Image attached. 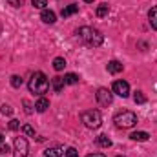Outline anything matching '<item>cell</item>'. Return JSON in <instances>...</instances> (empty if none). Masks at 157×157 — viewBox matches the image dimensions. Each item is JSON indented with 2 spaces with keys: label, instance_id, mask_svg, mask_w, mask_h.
I'll return each mask as SVG.
<instances>
[{
  "label": "cell",
  "instance_id": "obj_1",
  "mask_svg": "<svg viewBox=\"0 0 157 157\" xmlns=\"http://www.w3.org/2000/svg\"><path fill=\"white\" fill-rule=\"evenodd\" d=\"M77 35L84 40L88 46H91V48H99V46L104 42L102 33H101L99 29H95V28H90V26H82V28H78Z\"/></svg>",
  "mask_w": 157,
  "mask_h": 157
},
{
  "label": "cell",
  "instance_id": "obj_2",
  "mask_svg": "<svg viewBox=\"0 0 157 157\" xmlns=\"http://www.w3.org/2000/svg\"><path fill=\"white\" fill-rule=\"evenodd\" d=\"M28 88H29V91L31 93H35V95H44L46 91H48V88H49V80L48 77L42 73V71H35L31 78H29V84H28Z\"/></svg>",
  "mask_w": 157,
  "mask_h": 157
},
{
  "label": "cell",
  "instance_id": "obj_3",
  "mask_svg": "<svg viewBox=\"0 0 157 157\" xmlns=\"http://www.w3.org/2000/svg\"><path fill=\"white\" fill-rule=\"evenodd\" d=\"M80 121L84 122V126L88 128H99L102 124V117H101V112L99 110H86L80 113Z\"/></svg>",
  "mask_w": 157,
  "mask_h": 157
},
{
  "label": "cell",
  "instance_id": "obj_4",
  "mask_svg": "<svg viewBox=\"0 0 157 157\" xmlns=\"http://www.w3.org/2000/svg\"><path fill=\"white\" fill-rule=\"evenodd\" d=\"M113 121H115V124L119 128H132V126L137 124V115L133 112H121V113L115 115Z\"/></svg>",
  "mask_w": 157,
  "mask_h": 157
},
{
  "label": "cell",
  "instance_id": "obj_5",
  "mask_svg": "<svg viewBox=\"0 0 157 157\" xmlns=\"http://www.w3.org/2000/svg\"><path fill=\"white\" fill-rule=\"evenodd\" d=\"M28 150H29V146H28V141H26V137H17L15 139V157H28Z\"/></svg>",
  "mask_w": 157,
  "mask_h": 157
},
{
  "label": "cell",
  "instance_id": "obj_6",
  "mask_svg": "<svg viewBox=\"0 0 157 157\" xmlns=\"http://www.w3.org/2000/svg\"><path fill=\"white\" fill-rule=\"evenodd\" d=\"M97 101H99L101 106H110L112 101H113V93L106 88H99L97 90Z\"/></svg>",
  "mask_w": 157,
  "mask_h": 157
},
{
  "label": "cell",
  "instance_id": "obj_7",
  "mask_svg": "<svg viewBox=\"0 0 157 157\" xmlns=\"http://www.w3.org/2000/svg\"><path fill=\"white\" fill-rule=\"evenodd\" d=\"M112 90H113V93H117L119 97H122V99H126L130 95V84L126 80H115Z\"/></svg>",
  "mask_w": 157,
  "mask_h": 157
},
{
  "label": "cell",
  "instance_id": "obj_8",
  "mask_svg": "<svg viewBox=\"0 0 157 157\" xmlns=\"http://www.w3.org/2000/svg\"><path fill=\"white\" fill-rule=\"evenodd\" d=\"M40 18H42L44 24H55V22H57V15H55L51 9H42Z\"/></svg>",
  "mask_w": 157,
  "mask_h": 157
},
{
  "label": "cell",
  "instance_id": "obj_9",
  "mask_svg": "<svg viewBox=\"0 0 157 157\" xmlns=\"http://www.w3.org/2000/svg\"><path fill=\"white\" fill-rule=\"evenodd\" d=\"M108 71L112 73V75H117L122 71V64L119 62V60H110L108 62Z\"/></svg>",
  "mask_w": 157,
  "mask_h": 157
},
{
  "label": "cell",
  "instance_id": "obj_10",
  "mask_svg": "<svg viewBox=\"0 0 157 157\" xmlns=\"http://www.w3.org/2000/svg\"><path fill=\"white\" fill-rule=\"evenodd\" d=\"M48 108H49V101H48L46 97H40L39 101L35 102V110H37V112H40V113H44Z\"/></svg>",
  "mask_w": 157,
  "mask_h": 157
},
{
  "label": "cell",
  "instance_id": "obj_11",
  "mask_svg": "<svg viewBox=\"0 0 157 157\" xmlns=\"http://www.w3.org/2000/svg\"><path fill=\"white\" fill-rule=\"evenodd\" d=\"M62 154H64V148H60V146H53V148H48L44 152L46 157H62Z\"/></svg>",
  "mask_w": 157,
  "mask_h": 157
},
{
  "label": "cell",
  "instance_id": "obj_12",
  "mask_svg": "<svg viewBox=\"0 0 157 157\" xmlns=\"http://www.w3.org/2000/svg\"><path fill=\"white\" fill-rule=\"evenodd\" d=\"M77 11H78V6H77V4H70L68 7H64V9H62V13H60V15H62V18H68V17L75 15Z\"/></svg>",
  "mask_w": 157,
  "mask_h": 157
},
{
  "label": "cell",
  "instance_id": "obj_13",
  "mask_svg": "<svg viewBox=\"0 0 157 157\" xmlns=\"http://www.w3.org/2000/svg\"><path fill=\"white\" fill-rule=\"evenodd\" d=\"M148 18H150V26H152L154 29H157V6L148 11Z\"/></svg>",
  "mask_w": 157,
  "mask_h": 157
},
{
  "label": "cell",
  "instance_id": "obj_14",
  "mask_svg": "<svg viewBox=\"0 0 157 157\" xmlns=\"http://www.w3.org/2000/svg\"><path fill=\"white\" fill-rule=\"evenodd\" d=\"M64 68H66V60H64L62 57H57V59L53 60V70H55V71H62Z\"/></svg>",
  "mask_w": 157,
  "mask_h": 157
},
{
  "label": "cell",
  "instance_id": "obj_15",
  "mask_svg": "<svg viewBox=\"0 0 157 157\" xmlns=\"http://www.w3.org/2000/svg\"><path fill=\"white\" fill-rule=\"evenodd\" d=\"M97 143H99V146H102V148H110V146H112V139H110L108 135H99V137H97Z\"/></svg>",
  "mask_w": 157,
  "mask_h": 157
},
{
  "label": "cell",
  "instance_id": "obj_16",
  "mask_svg": "<svg viewBox=\"0 0 157 157\" xmlns=\"http://www.w3.org/2000/svg\"><path fill=\"white\" fill-rule=\"evenodd\" d=\"M64 77H55L53 78V90L59 93V91H62V88H64Z\"/></svg>",
  "mask_w": 157,
  "mask_h": 157
},
{
  "label": "cell",
  "instance_id": "obj_17",
  "mask_svg": "<svg viewBox=\"0 0 157 157\" xmlns=\"http://www.w3.org/2000/svg\"><path fill=\"white\" fill-rule=\"evenodd\" d=\"M130 137H132L133 141H148V139H150V135H148L146 132H133Z\"/></svg>",
  "mask_w": 157,
  "mask_h": 157
},
{
  "label": "cell",
  "instance_id": "obj_18",
  "mask_svg": "<svg viewBox=\"0 0 157 157\" xmlns=\"http://www.w3.org/2000/svg\"><path fill=\"white\" fill-rule=\"evenodd\" d=\"M108 13H110V6L108 4H101L97 7V17H106Z\"/></svg>",
  "mask_w": 157,
  "mask_h": 157
},
{
  "label": "cell",
  "instance_id": "obj_19",
  "mask_svg": "<svg viewBox=\"0 0 157 157\" xmlns=\"http://www.w3.org/2000/svg\"><path fill=\"white\" fill-rule=\"evenodd\" d=\"M133 101H135V104H144V102H146V97H144V93H143V91H135Z\"/></svg>",
  "mask_w": 157,
  "mask_h": 157
},
{
  "label": "cell",
  "instance_id": "obj_20",
  "mask_svg": "<svg viewBox=\"0 0 157 157\" xmlns=\"http://www.w3.org/2000/svg\"><path fill=\"white\" fill-rule=\"evenodd\" d=\"M64 82H66V84H77L78 77L75 73H68V75H64Z\"/></svg>",
  "mask_w": 157,
  "mask_h": 157
},
{
  "label": "cell",
  "instance_id": "obj_21",
  "mask_svg": "<svg viewBox=\"0 0 157 157\" xmlns=\"http://www.w3.org/2000/svg\"><path fill=\"white\" fill-rule=\"evenodd\" d=\"M22 82H24V80L18 77V75H13V77H11V86H13V88H20Z\"/></svg>",
  "mask_w": 157,
  "mask_h": 157
},
{
  "label": "cell",
  "instance_id": "obj_22",
  "mask_svg": "<svg viewBox=\"0 0 157 157\" xmlns=\"http://www.w3.org/2000/svg\"><path fill=\"white\" fill-rule=\"evenodd\" d=\"M22 132H24L26 135H29V137H35V130H33L29 124H24V126H22Z\"/></svg>",
  "mask_w": 157,
  "mask_h": 157
},
{
  "label": "cell",
  "instance_id": "obj_23",
  "mask_svg": "<svg viewBox=\"0 0 157 157\" xmlns=\"http://www.w3.org/2000/svg\"><path fill=\"white\" fill-rule=\"evenodd\" d=\"M31 4H33L35 7H39V9H44V7L48 6V0H31Z\"/></svg>",
  "mask_w": 157,
  "mask_h": 157
},
{
  "label": "cell",
  "instance_id": "obj_24",
  "mask_svg": "<svg viewBox=\"0 0 157 157\" xmlns=\"http://www.w3.org/2000/svg\"><path fill=\"white\" fill-rule=\"evenodd\" d=\"M0 112H2L4 115H11V113H13V108H11L9 104H2V108H0Z\"/></svg>",
  "mask_w": 157,
  "mask_h": 157
},
{
  "label": "cell",
  "instance_id": "obj_25",
  "mask_svg": "<svg viewBox=\"0 0 157 157\" xmlns=\"http://www.w3.org/2000/svg\"><path fill=\"white\" fill-rule=\"evenodd\" d=\"M18 128H20V122H18L17 119H11V121H9V130H13V132H17Z\"/></svg>",
  "mask_w": 157,
  "mask_h": 157
},
{
  "label": "cell",
  "instance_id": "obj_26",
  "mask_svg": "<svg viewBox=\"0 0 157 157\" xmlns=\"http://www.w3.org/2000/svg\"><path fill=\"white\" fill-rule=\"evenodd\" d=\"M64 154H66V157H78V152L75 150V148H68Z\"/></svg>",
  "mask_w": 157,
  "mask_h": 157
},
{
  "label": "cell",
  "instance_id": "obj_27",
  "mask_svg": "<svg viewBox=\"0 0 157 157\" xmlns=\"http://www.w3.org/2000/svg\"><path fill=\"white\" fill-rule=\"evenodd\" d=\"M9 2V6H13V7H20V6H24V0H7Z\"/></svg>",
  "mask_w": 157,
  "mask_h": 157
},
{
  "label": "cell",
  "instance_id": "obj_28",
  "mask_svg": "<svg viewBox=\"0 0 157 157\" xmlns=\"http://www.w3.org/2000/svg\"><path fill=\"white\" fill-rule=\"evenodd\" d=\"M9 152H11V150H9V146H7V144H0V154H4V155H6V154H9Z\"/></svg>",
  "mask_w": 157,
  "mask_h": 157
},
{
  "label": "cell",
  "instance_id": "obj_29",
  "mask_svg": "<svg viewBox=\"0 0 157 157\" xmlns=\"http://www.w3.org/2000/svg\"><path fill=\"white\" fill-rule=\"evenodd\" d=\"M24 106H26V113H31L33 110H31V104H29V101H24Z\"/></svg>",
  "mask_w": 157,
  "mask_h": 157
},
{
  "label": "cell",
  "instance_id": "obj_30",
  "mask_svg": "<svg viewBox=\"0 0 157 157\" xmlns=\"http://www.w3.org/2000/svg\"><path fill=\"white\" fill-rule=\"evenodd\" d=\"M86 157H106L104 154H88Z\"/></svg>",
  "mask_w": 157,
  "mask_h": 157
},
{
  "label": "cell",
  "instance_id": "obj_31",
  "mask_svg": "<svg viewBox=\"0 0 157 157\" xmlns=\"http://www.w3.org/2000/svg\"><path fill=\"white\" fill-rule=\"evenodd\" d=\"M0 144H4V135H0Z\"/></svg>",
  "mask_w": 157,
  "mask_h": 157
},
{
  "label": "cell",
  "instance_id": "obj_32",
  "mask_svg": "<svg viewBox=\"0 0 157 157\" xmlns=\"http://www.w3.org/2000/svg\"><path fill=\"white\" fill-rule=\"evenodd\" d=\"M84 2H88V4H91V2H93V0H84Z\"/></svg>",
  "mask_w": 157,
  "mask_h": 157
},
{
  "label": "cell",
  "instance_id": "obj_33",
  "mask_svg": "<svg viewBox=\"0 0 157 157\" xmlns=\"http://www.w3.org/2000/svg\"><path fill=\"white\" fill-rule=\"evenodd\" d=\"M117 157H124V155H117Z\"/></svg>",
  "mask_w": 157,
  "mask_h": 157
}]
</instances>
